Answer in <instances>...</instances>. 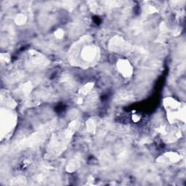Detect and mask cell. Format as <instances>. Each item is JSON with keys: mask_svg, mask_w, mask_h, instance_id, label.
<instances>
[{"mask_svg": "<svg viewBox=\"0 0 186 186\" xmlns=\"http://www.w3.org/2000/svg\"><path fill=\"white\" fill-rule=\"evenodd\" d=\"M95 128H96V125L95 123L92 121V120H90V121H88L87 123V130L89 132H94L95 131Z\"/></svg>", "mask_w": 186, "mask_h": 186, "instance_id": "ba28073f", "label": "cell"}, {"mask_svg": "<svg viewBox=\"0 0 186 186\" xmlns=\"http://www.w3.org/2000/svg\"><path fill=\"white\" fill-rule=\"evenodd\" d=\"M93 86H94V84H93V83H87V84H85L82 88H81L80 92H81V94H87V93L90 92L91 89H92Z\"/></svg>", "mask_w": 186, "mask_h": 186, "instance_id": "8992f818", "label": "cell"}, {"mask_svg": "<svg viewBox=\"0 0 186 186\" xmlns=\"http://www.w3.org/2000/svg\"><path fill=\"white\" fill-rule=\"evenodd\" d=\"M86 40L83 41L85 43ZM83 44V46L80 49V57L83 61L86 62H92L98 57L99 48L93 44Z\"/></svg>", "mask_w": 186, "mask_h": 186, "instance_id": "6da1fadb", "label": "cell"}, {"mask_svg": "<svg viewBox=\"0 0 186 186\" xmlns=\"http://www.w3.org/2000/svg\"><path fill=\"white\" fill-rule=\"evenodd\" d=\"M14 122H15V117L12 116L11 112L5 111V116H4L1 113V131L5 129L6 132H8L10 127L12 126Z\"/></svg>", "mask_w": 186, "mask_h": 186, "instance_id": "3957f363", "label": "cell"}, {"mask_svg": "<svg viewBox=\"0 0 186 186\" xmlns=\"http://www.w3.org/2000/svg\"><path fill=\"white\" fill-rule=\"evenodd\" d=\"M117 68L118 71L124 76L129 77L133 73V68L130 62L125 59H121L117 62Z\"/></svg>", "mask_w": 186, "mask_h": 186, "instance_id": "7a4b0ae2", "label": "cell"}, {"mask_svg": "<svg viewBox=\"0 0 186 186\" xmlns=\"http://www.w3.org/2000/svg\"><path fill=\"white\" fill-rule=\"evenodd\" d=\"M129 100H132V96L128 93H121L118 94L116 97L117 102H125V101H128Z\"/></svg>", "mask_w": 186, "mask_h": 186, "instance_id": "5b68a950", "label": "cell"}, {"mask_svg": "<svg viewBox=\"0 0 186 186\" xmlns=\"http://www.w3.org/2000/svg\"><path fill=\"white\" fill-rule=\"evenodd\" d=\"M160 158H162V160H158V161H161V162H177L180 159V156L177 153L169 152V153H165Z\"/></svg>", "mask_w": 186, "mask_h": 186, "instance_id": "277c9868", "label": "cell"}, {"mask_svg": "<svg viewBox=\"0 0 186 186\" xmlns=\"http://www.w3.org/2000/svg\"><path fill=\"white\" fill-rule=\"evenodd\" d=\"M64 35V31L62 29H57V31L54 32V36L58 39H61Z\"/></svg>", "mask_w": 186, "mask_h": 186, "instance_id": "9c48e42d", "label": "cell"}, {"mask_svg": "<svg viewBox=\"0 0 186 186\" xmlns=\"http://www.w3.org/2000/svg\"><path fill=\"white\" fill-rule=\"evenodd\" d=\"M15 23L18 25H23L26 22V17L23 14H19L15 17Z\"/></svg>", "mask_w": 186, "mask_h": 186, "instance_id": "52a82bcc", "label": "cell"}]
</instances>
